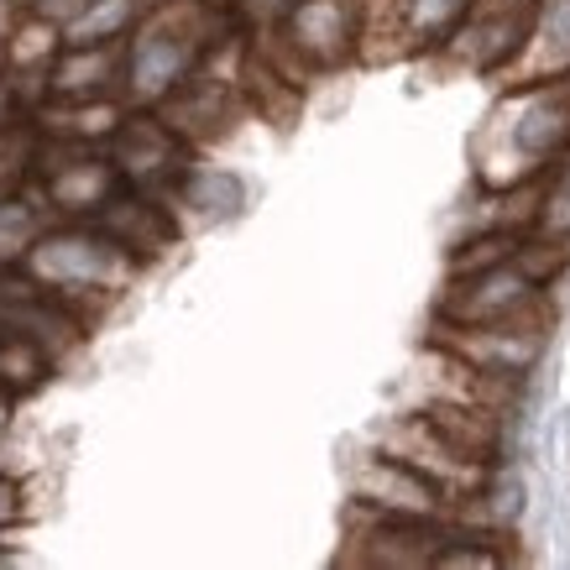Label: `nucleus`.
Here are the masks:
<instances>
[{"instance_id": "1", "label": "nucleus", "mask_w": 570, "mask_h": 570, "mask_svg": "<svg viewBox=\"0 0 570 570\" xmlns=\"http://www.w3.org/2000/svg\"><path fill=\"white\" fill-rule=\"evenodd\" d=\"M471 153H476V178L487 194L529 184L570 163V73L544 79V85L502 89Z\"/></svg>"}, {"instance_id": "2", "label": "nucleus", "mask_w": 570, "mask_h": 570, "mask_svg": "<svg viewBox=\"0 0 570 570\" xmlns=\"http://www.w3.org/2000/svg\"><path fill=\"white\" fill-rule=\"evenodd\" d=\"M21 267H27L42 288H52V294L63 298L85 325H95V320H105L110 304L131 288V277H137L141 262L131 257L126 246L110 242L100 225L85 220V225L42 230V236L27 246Z\"/></svg>"}, {"instance_id": "3", "label": "nucleus", "mask_w": 570, "mask_h": 570, "mask_svg": "<svg viewBox=\"0 0 570 570\" xmlns=\"http://www.w3.org/2000/svg\"><path fill=\"white\" fill-rule=\"evenodd\" d=\"M377 450H387V455H397V461H409L414 471H424V476H430V482L455 502V513H461L466 502L482 498L487 476H492V461L461 450L430 414H424V409H419V414L393 419V424H382Z\"/></svg>"}, {"instance_id": "4", "label": "nucleus", "mask_w": 570, "mask_h": 570, "mask_svg": "<svg viewBox=\"0 0 570 570\" xmlns=\"http://www.w3.org/2000/svg\"><path fill=\"white\" fill-rule=\"evenodd\" d=\"M476 0H362V58L387 63L409 52H440Z\"/></svg>"}, {"instance_id": "5", "label": "nucleus", "mask_w": 570, "mask_h": 570, "mask_svg": "<svg viewBox=\"0 0 570 570\" xmlns=\"http://www.w3.org/2000/svg\"><path fill=\"white\" fill-rule=\"evenodd\" d=\"M434 320H455V325L550 320V298H544V283H534L519 262H498L482 273H450L445 294L434 304Z\"/></svg>"}, {"instance_id": "6", "label": "nucleus", "mask_w": 570, "mask_h": 570, "mask_svg": "<svg viewBox=\"0 0 570 570\" xmlns=\"http://www.w3.org/2000/svg\"><path fill=\"white\" fill-rule=\"evenodd\" d=\"M189 147L194 141L178 137L157 110H126V121L116 126V137H110V163L121 168V178L131 189L174 205L178 184H184V174L194 168Z\"/></svg>"}, {"instance_id": "7", "label": "nucleus", "mask_w": 570, "mask_h": 570, "mask_svg": "<svg viewBox=\"0 0 570 570\" xmlns=\"http://www.w3.org/2000/svg\"><path fill=\"white\" fill-rule=\"evenodd\" d=\"M544 335L550 320H492V325H455V320H434V346L455 351L487 377L523 382L544 356Z\"/></svg>"}, {"instance_id": "8", "label": "nucleus", "mask_w": 570, "mask_h": 570, "mask_svg": "<svg viewBox=\"0 0 570 570\" xmlns=\"http://www.w3.org/2000/svg\"><path fill=\"white\" fill-rule=\"evenodd\" d=\"M0 335H21V341H37L52 362H63L69 351L85 346L89 325L63 304V298L42 288L27 267H0Z\"/></svg>"}, {"instance_id": "9", "label": "nucleus", "mask_w": 570, "mask_h": 570, "mask_svg": "<svg viewBox=\"0 0 570 570\" xmlns=\"http://www.w3.org/2000/svg\"><path fill=\"white\" fill-rule=\"evenodd\" d=\"M277 37L304 58L309 73L341 69L362 58V0H294L277 21Z\"/></svg>"}, {"instance_id": "10", "label": "nucleus", "mask_w": 570, "mask_h": 570, "mask_svg": "<svg viewBox=\"0 0 570 570\" xmlns=\"http://www.w3.org/2000/svg\"><path fill=\"white\" fill-rule=\"evenodd\" d=\"M529 21H534V6H523V0H476L440 52H445L455 69L502 73L513 63V52L523 48Z\"/></svg>"}, {"instance_id": "11", "label": "nucleus", "mask_w": 570, "mask_h": 570, "mask_svg": "<svg viewBox=\"0 0 570 570\" xmlns=\"http://www.w3.org/2000/svg\"><path fill=\"white\" fill-rule=\"evenodd\" d=\"M351 498H356V508L403 513V519H450V513H455V502H450L424 471H414L409 461H397L387 450L366 455L362 466H356Z\"/></svg>"}, {"instance_id": "12", "label": "nucleus", "mask_w": 570, "mask_h": 570, "mask_svg": "<svg viewBox=\"0 0 570 570\" xmlns=\"http://www.w3.org/2000/svg\"><path fill=\"white\" fill-rule=\"evenodd\" d=\"M89 225H100L105 236H110L116 246H126L137 262H157L168 246L178 242L174 205H163V199L131 189V184H126L121 194H110V199L89 215Z\"/></svg>"}, {"instance_id": "13", "label": "nucleus", "mask_w": 570, "mask_h": 570, "mask_svg": "<svg viewBox=\"0 0 570 570\" xmlns=\"http://www.w3.org/2000/svg\"><path fill=\"white\" fill-rule=\"evenodd\" d=\"M566 73H570V0H539L529 37L513 52V63L498 73V85L519 89V85H544V79H566Z\"/></svg>"}, {"instance_id": "14", "label": "nucleus", "mask_w": 570, "mask_h": 570, "mask_svg": "<svg viewBox=\"0 0 570 570\" xmlns=\"http://www.w3.org/2000/svg\"><path fill=\"white\" fill-rule=\"evenodd\" d=\"M126 89V37L105 42H69L48 69V100H95Z\"/></svg>"}, {"instance_id": "15", "label": "nucleus", "mask_w": 570, "mask_h": 570, "mask_svg": "<svg viewBox=\"0 0 570 570\" xmlns=\"http://www.w3.org/2000/svg\"><path fill=\"white\" fill-rule=\"evenodd\" d=\"M37 178H42V199H48L58 215H95V209L110 199V194L126 189V178L116 163H95V157H73V163H48L37 153Z\"/></svg>"}, {"instance_id": "16", "label": "nucleus", "mask_w": 570, "mask_h": 570, "mask_svg": "<svg viewBox=\"0 0 570 570\" xmlns=\"http://www.w3.org/2000/svg\"><path fill=\"white\" fill-rule=\"evenodd\" d=\"M42 131L58 141H69V147H89V141H110L116 137V126L126 121V105L121 100H42Z\"/></svg>"}, {"instance_id": "17", "label": "nucleus", "mask_w": 570, "mask_h": 570, "mask_svg": "<svg viewBox=\"0 0 570 570\" xmlns=\"http://www.w3.org/2000/svg\"><path fill=\"white\" fill-rule=\"evenodd\" d=\"M69 48L63 37V21H52L48 11H32V17L17 21V32L6 37V52H0V69L11 79H48L52 58Z\"/></svg>"}, {"instance_id": "18", "label": "nucleus", "mask_w": 570, "mask_h": 570, "mask_svg": "<svg viewBox=\"0 0 570 570\" xmlns=\"http://www.w3.org/2000/svg\"><path fill=\"white\" fill-rule=\"evenodd\" d=\"M424 414L455 440L461 450L498 461L502 455V409H476V403H424Z\"/></svg>"}, {"instance_id": "19", "label": "nucleus", "mask_w": 570, "mask_h": 570, "mask_svg": "<svg viewBox=\"0 0 570 570\" xmlns=\"http://www.w3.org/2000/svg\"><path fill=\"white\" fill-rule=\"evenodd\" d=\"M174 205L199 209V215H230V209L242 205V184L215 174V168H189L184 184H178V194H174Z\"/></svg>"}, {"instance_id": "20", "label": "nucleus", "mask_w": 570, "mask_h": 570, "mask_svg": "<svg viewBox=\"0 0 570 570\" xmlns=\"http://www.w3.org/2000/svg\"><path fill=\"white\" fill-rule=\"evenodd\" d=\"M52 356L37 341H21V335H0V382L11 387V393H32L37 382L52 372Z\"/></svg>"}, {"instance_id": "21", "label": "nucleus", "mask_w": 570, "mask_h": 570, "mask_svg": "<svg viewBox=\"0 0 570 570\" xmlns=\"http://www.w3.org/2000/svg\"><path fill=\"white\" fill-rule=\"evenodd\" d=\"M21 519V487L11 476H0V529Z\"/></svg>"}, {"instance_id": "22", "label": "nucleus", "mask_w": 570, "mask_h": 570, "mask_svg": "<svg viewBox=\"0 0 570 570\" xmlns=\"http://www.w3.org/2000/svg\"><path fill=\"white\" fill-rule=\"evenodd\" d=\"M11 414H17V393L0 382V434H6V424H11Z\"/></svg>"}, {"instance_id": "23", "label": "nucleus", "mask_w": 570, "mask_h": 570, "mask_svg": "<svg viewBox=\"0 0 570 570\" xmlns=\"http://www.w3.org/2000/svg\"><path fill=\"white\" fill-rule=\"evenodd\" d=\"M523 6H539V0H523Z\"/></svg>"}]
</instances>
